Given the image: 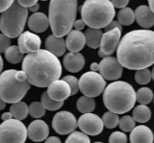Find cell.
Returning <instances> with one entry per match:
<instances>
[{"instance_id": "d6986e66", "label": "cell", "mask_w": 154, "mask_h": 143, "mask_svg": "<svg viewBox=\"0 0 154 143\" xmlns=\"http://www.w3.org/2000/svg\"><path fill=\"white\" fill-rule=\"evenodd\" d=\"M135 13V20L138 25L144 29H148L154 25V13L146 5L139 6Z\"/></svg>"}, {"instance_id": "c3c4849f", "label": "cell", "mask_w": 154, "mask_h": 143, "mask_svg": "<svg viewBox=\"0 0 154 143\" xmlns=\"http://www.w3.org/2000/svg\"><path fill=\"white\" fill-rule=\"evenodd\" d=\"M148 2V7L150 8V10L154 13V0H147Z\"/></svg>"}, {"instance_id": "8d00e7d4", "label": "cell", "mask_w": 154, "mask_h": 143, "mask_svg": "<svg viewBox=\"0 0 154 143\" xmlns=\"http://www.w3.org/2000/svg\"><path fill=\"white\" fill-rule=\"evenodd\" d=\"M109 143H127V136L122 132H114L110 135Z\"/></svg>"}, {"instance_id": "4fadbf2b", "label": "cell", "mask_w": 154, "mask_h": 143, "mask_svg": "<svg viewBox=\"0 0 154 143\" xmlns=\"http://www.w3.org/2000/svg\"><path fill=\"white\" fill-rule=\"evenodd\" d=\"M99 74L107 81H118L122 75L123 67L117 58L105 57L99 63Z\"/></svg>"}, {"instance_id": "e575fe53", "label": "cell", "mask_w": 154, "mask_h": 143, "mask_svg": "<svg viewBox=\"0 0 154 143\" xmlns=\"http://www.w3.org/2000/svg\"><path fill=\"white\" fill-rule=\"evenodd\" d=\"M135 125H136V121L130 115H124L119 121V126L120 128V130L123 132H131L136 127Z\"/></svg>"}, {"instance_id": "f907efd6", "label": "cell", "mask_w": 154, "mask_h": 143, "mask_svg": "<svg viewBox=\"0 0 154 143\" xmlns=\"http://www.w3.org/2000/svg\"><path fill=\"white\" fill-rule=\"evenodd\" d=\"M2 68H3V60H2L1 55H0V74L2 72Z\"/></svg>"}, {"instance_id": "52a82bcc", "label": "cell", "mask_w": 154, "mask_h": 143, "mask_svg": "<svg viewBox=\"0 0 154 143\" xmlns=\"http://www.w3.org/2000/svg\"><path fill=\"white\" fill-rule=\"evenodd\" d=\"M28 18V9L21 7L17 1L0 16V31L9 39H14L23 33Z\"/></svg>"}, {"instance_id": "484cf974", "label": "cell", "mask_w": 154, "mask_h": 143, "mask_svg": "<svg viewBox=\"0 0 154 143\" xmlns=\"http://www.w3.org/2000/svg\"><path fill=\"white\" fill-rule=\"evenodd\" d=\"M76 108L83 114L93 112L95 109V101L94 98H91V97L83 95V96L79 97V99L77 100Z\"/></svg>"}, {"instance_id": "277c9868", "label": "cell", "mask_w": 154, "mask_h": 143, "mask_svg": "<svg viewBox=\"0 0 154 143\" xmlns=\"http://www.w3.org/2000/svg\"><path fill=\"white\" fill-rule=\"evenodd\" d=\"M136 103V91L124 81H115L105 88L103 104L108 112L124 114L132 109Z\"/></svg>"}, {"instance_id": "d590c367", "label": "cell", "mask_w": 154, "mask_h": 143, "mask_svg": "<svg viewBox=\"0 0 154 143\" xmlns=\"http://www.w3.org/2000/svg\"><path fill=\"white\" fill-rule=\"evenodd\" d=\"M63 80L66 81V82L69 84V88H70L71 95H74L79 91V80L77 79L75 76L66 75L63 78Z\"/></svg>"}, {"instance_id": "d4e9b609", "label": "cell", "mask_w": 154, "mask_h": 143, "mask_svg": "<svg viewBox=\"0 0 154 143\" xmlns=\"http://www.w3.org/2000/svg\"><path fill=\"white\" fill-rule=\"evenodd\" d=\"M132 117L136 122L142 124L146 123L151 118V111L146 105H139L136 108H134Z\"/></svg>"}, {"instance_id": "836d02e7", "label": "cell", "mask_w": 154, "mask_h": 143, "mask_svg": "<svg viewBox=\"0 0 154 143\" xmlns=\"http://www.w3.org/2000/svg\"><path fill=\"white\" fill-rule=\"evenodd\" d=\"M29 108V114L34 118H41L45 114V109L41 102H32Z\"/></svg>"}, {"instance_id": "f546056e", "label": "cell", "mask_w": 154, "mask_h": 143, "mask_svg": "<svg viewBox=\"0 0 154 143\" xmlns=\"http://www.w3.org/2000/svg\"><path fill=\"white\" fill-rule=\"evenodd\" d=\"M41 103L42 104V106L45 107V109H48V111H57V109H61L63 107V105H64V102L55 101V100L51 99L48 96L46 91L42 93Z\"/></svg>"}, {"instance_id": "ab89813d", "label": "cell", "mask_w": 154, "mask_h": 143, "mask_svg": "<svg viewBox=\"0 0 154 143\" xmlns=\"http://www.w3.org/2000/svg\"><path fill=\"white\" fill-rule=\"evenodd\" d=\"M115 8L123 9L128 5L129 0H110Z\"/></svg>"}, {"instance_id": "83f0119b", "label": "cell", "mask_w": 154, "mask_h": 143, "mask_svg": "<svg viewBox=\"0 0 154 143\" xmlns=\"http://www.w3.org/2000/svg\"><path fill=\"white\" fill-rule=\"evenodd\" d=\"M24 54L19 50L17 45H11L5 52V59L10 64H19L24 59Z\"/></svg>"}, {"instance_id": "4dcf8cb0", "label": "cell", "mask_w": 154, "mask_h": 143, "mask_svg": "<svg viewBox=\"0 0 154 143\" xmlns=\"http://www.w3.org/2000/svg\"><path fill=\"white\" fill-rule=\"evenodd\" d=\"M101 119H102V121H103V125L107 129L116 128L119 125V114L111 112H105Z\"/></svg>"}, {"instance_id": "8992f818", "label": "cell", "mask_w": 154, "mask_h": 143, "mask_svg": "<svg viewBox=\"0 0 154 143\" xmlns=\"http://www.w3.org/2000/svg\"><path fill=\"white\" fill-rule=\"evenodd\" d=\"M30 85L22 70L8 69L0 74V98L10 104L19 102L30 89Z\"/></svg>"}, {"instance_id": "f35d334b", "label": "cell", "mask_w": 154, "mask_h": 143, "mask_svg": "<svg viewBox=\"0 0 154 143\" xmlns=\"http://www.w3.org/2000/svg\"><path fill=\"white\" fill-rule=\"evenodd\" d=\"M14 0H0V13H3L11 7Z\"/></svg>"}, {"instance_id": "9c48e42d", "label": "cell", "mask_w": 154, "mask_h": 143, "mask_svg": "<svg viewBox=\"0 0 154 143\" xmlns=\"http://www.w3.org/2000/svg\"><path fill=\"white\" fill-rule=\"evenodd\" d=\"M105 79L97 72L88 71L79 79V90L85 96L91 98L97 97L103 93L106 88Z\"/></svg>"}, {"instance_id": "7dc6e473", "label": "cell", "mask_w": 154, "mask_h": 143, "mask_svg": "<svg viewBox=\"0 0 154 143\" xmlns=\"http://www.w3.org/2000/svg\"><path fill=\"white\" fill-rule=\"evenodd\" d=\"M38 9H40V5L37 3V4H35V5H33L32 7L29 8V10H30L32 13H37L38 11Z\"/></svg>"}, {"instance_id": "1f68e13d", "label": "cell", "mask_w": 154, "mask_h": 143, "mask_svg": "<svg viewBox=\"0 0 154 143\" xmlns=\"http://www.w3.org/2000/svg\"><path fill=\"white\" fill-rule=\"evenodd\" d=\"M65 143H91L89 136L82 132H72L67 136Z\"/></svg>"}, {"instance_id": "ffe728a7", "label": "cell", "mask_w": 154, "mask_h": 143, "mask_svg": "<svg viewBox=\"0 0 154 143\" xmlns=\"http://www.w3.org/2000/svg\"><path fill=\"white\" fill-rule=\"evenodd\" d=\"M86 45L85 35L81 31L71 30L66 35V46L69 52H79Z\"/></svg>"}, {"instance_id": "8fae6325", "label": "cell", "mask_w": 154, "mask_h": 143, "mask_svg": "<svg viewBox=\"0 0 154 143\" xmlns=\"http://www.w3.org/2000/svg\"><path fill=\"white\" fill-rule=\"evenodd\" d=\"M77 127L76 118L69 112H59L53 117L52 128L59 135H69L75 131Z\"/></svg>"}, {"instance_id": "74e56055", "label": "cell", "mask_w": 154, "mask_h": 143, "mask_svg": "<svg viewBox=\"0 0 154 143\" xmlns=\"http://www.w3.org/2000/svg\"><path fill=\"white\" fill-rule=\"evenodd\" d=\"M10 46H11V39L0 33V54L5 53Z\"/></svg>"}, {"instance_id": "ee69618b", "label": "cell", "mask_w": 154, "mask_h": 143, "mask_svg": "<svg viewBox=\"0 0 154 143\" xmlns=\"http://www.w3.org/2000/svg\"><path fill=\"white\" fill-rule=\"evenodd\" d=\"M45 143H62L61 140H60V138L59 137H57V136H49V137H47Z\"/></svg>"}, {"instance_id": "f6af8a7d", "label": "cell", "mask_w": 154, "mask_h": 143, "mask_svg": "<svg viewBox=\"0 0 154 143\" xmlns=\"http://www.w3.org/2000/svg\"><path fill=\"white\" fill-rule=\"evenodd\" d=\"M1 118H2V120H3V121H8V120H10V119H13V115H12V113L10 112H4V113L2 114Z\"/></svg>"}, {"instance_id": "681fc988", "label": "cell", "mask_w": 154, "mask_h": 143, "mask_svg": "<svg viewBox=\"0 0 154 143\" xmlns=\"http://www.w3.org/2000/svg\"><path fill=\"white\" fill-rule=\"evenodd\" d=\"M6 102H4L3 100L0 98V111H2V109H4L5 108H6Z\"/></svg>"}, {"instance_id": "9a60e30c", "label": "cell", "mask_w": 154, "mask_h": 143, "mask_svg": "<svg viewBox=\"0 0 154 143\" xmlns=\"http://www.w3.org/2000/svg\"><path fill=\"white\" fill-rule=\"evenodd\" d=\"M47 94L55 101L64 102L71 95L69 84L64 80H56L47 87Z\"/></svg>"}, {"instance_id": "b9f144b4", "label": "cell", "mask_w": 154, "mask_h": 143, "mask_svg": "<svg viewBox=\"0 0 154 143\" xmlns=\"http://www.w3.org/2000/svg\"><path fill=\"white\" fill-rule=\"evenodd\" d=\"M115 28H119V29H122V26L120 25V23L118 20H113L108 26H106L105 27V31L113 30V29H115Z\"/></svg>"}, {"instance_id": "d6a6232c", "label": "cell", "mask_w": 154, "mask_h": 143, "mask_svg": "<svg viewBox=\"0 0 154 143\" xmlns=\"http://www.w3.org/2000/svg\"><path fill=\"white\" fill-rule=\"evenodd\" d=\"M151 71L148 68L137 70L135 73V80L139 85H147L151 81Z\"/></svg>"}, {"instance_id": "e0dca14e", "label": "cell", "mask_w": 154, "mask_h": 143, "mask_svg": "<svg viewBox=\"0 0 154 143\" xmlns=\"http://www.w3.org/2000/svg\"><path fill=\"white\" fill-rule=\"evenodd\" d=\"M63 64L69 72L76 73L83 69L85 65V59L80 52H69L65 55Z\"/></svg>"}, {"instance_id": "7402d4cb", "label": "cell", "mask_w": 154, "mask_h": 143, "mask_svg": "<svg viewBox=\"0 0 154 143\" xmlns=\"http://www.w3.org/2000/svg\"><path fill=\"white\" fill-rule=\"evenodd\" d=\"M45 48L50 53L55 55L56 57H61L66 53V40L63 37H58L55 36H48L45 40Z\"/></svg>"}, {"instance_id": "11a10c76", "label": "cell", "mask_w": 154, "mask_h": 143, "mask_svg": "<svg viewBox=\"0 0 154 143\" xmlns=\"http://www.w3.org/2000/svg\"><path fill=\"white\" fill-rule=\"evenodd\" d=\"M153 143H154V142H153Z\"/></svg>"}, {"instance_id": "3957f363", "label": "cell", "mask_w": 154, "mask_h": 143, "mask_svg": "<svg viewBox=\"0 0 154 143\" xmlns=\"http://www.w3.org/2000/svg\"><path fill=\"white\" fill-rule=\"evenodd\" d=\"M77 15V0H50L48 20L53 36L63 37L71 31Z\"/></svg>"}, {"instance_id": "ac0fdd59", "label": "cell", "mask_w": 154, "mask_h": 143, "mask_svg": "<svg viewBox=\"0 0 154 143\" xmlns=\"http://www.w3.org/2000/svg\"><path fill=\"white\" fill-rule=\"evenodd\" d=\"M129 139L131 143H153V132L147 126L139 125L131 131Z\"/></svg>"}, {"instance_id": "7bdbcfd3", "label": "cell", "mask_w": 154, "mask_h": 143, "mask_svg": "<svg viewBox=\"0 0 154 143\" xmlns=\"http://www.w3.org/2000/svg\"><path fill=\"white\" fill-rule=\"evenodd\" d=\"M85 26H86V24H85V22L82 20V18H81V19H77V20L74 21L73 27L77 31H82L85 28Z\"/></svg>"}, {"instance_id": "db71d44e", "label": "cell", "mask_w": 154, "mask_h": 143, "mask_svg": "<svg viewBox=\"0 0 154 143\" xmlns=\"http://www.w3.org/2000/svg\"><path fill=\"white\" fill-rule=\"evenodd\" d=\"M42 1H47V0H42Z\"/></svg>"}, {"instance_id": "603a6c76", "label": "cell", "mask_w": 154, "mask_h": 143, "mask_svg": "<svg viewBox=\"0 0 154 143\" xmlns=\"http://www.w3.org/2000/svg\"><path fill=\"white\" fill-rule=\"evenodd\" d=\"M85 39H86V44L90 48L96 49L100 46L101 37H102L103 33L101 29H94V28H87L85 33Z\"/></svg>"}, {"instance_id": "ba28073f", "label": "cell", "mask_w": 154, "mask_h": 143, "mask_svg": "<svg viewBox=\"0 0 154 143\" xmlns=\"http://www.w3.org/2000/svg\"><path fill=\"white\" fill-rule=\"evenodd\" d=\"M27 128L17 119H10L0 124V143H25Z\"/></svg>"}, {"instance_id": "cb8c5ba5", "label": "cell", "mask_w": 154, "mask_h": 143, "mask_svg": "<svg viewBox=\"0 0 154 143\" xmlns=\"http://www.w3.org/2000/svg\"><path fill=\"white\" fill-rule=\"evenodd\" d=\"M9 112L12 113L14 119L21 121L23 119H25L29 114V108L25 102L19 101L12 104L11 107H10Z\"/></svg>"}, {"instance_id": "bcb514c9", "label": "cell", "mask_w": 154, "mask_h": 143, "mask_svg": "<svg viewBox=\"0 0 154 143\" xmlns=\"http://www.w3.org/2000/svg\"><path fill=\"white\" fill-rule=\"evenodd\" d=\"M99 70V64L97 63H93L91 64V71H94V72H97Z\"/></svg>"}, {"instance_id": "7a4b0ae2", "label": "cell", "mask_w": 154, "mask_h": 143, "mask_svg": "<svg viewBox=\"0 0 154 143\" xmlns=\"http://www.w3.org/2000/svg\"><path fill=\"white\" fill-rule=\"evenodd\" d=\"M21 67L29 84L38 88L48 87L62 75V65L58 57L46 49L26 55Z\"/></svg>"}, {"instance_id": "816d5d0a", "label": "cell", "mask_w": 154, "mask_h": 143, "mask_svg": "<svg viewBox=\"0 0 154 143\" xmlns=\"http://www.w3.org/2000/svg\"><path fill=\"white\" fill-rule=\"evenodd\" d=\"M151 77H152V80L154 81V66L152 67V70H151Z\"/></svg>"}, {"instance_id": "5b68a950", "label": "cell", "mask_w": 154, "mask_h": 143, "mask_svg": "<svg viewBox=\"0 0 154 143\" xmlns=\"http://www.w3.org/2000/svg\"><path fill=\"white\" fill-rule=\"evenodd\" d=\"M115 7L110 0H85L81 7V17L87 26L102 29L114 20Z\"/></svg>"}, {"instance_id": "f5cc1de1", "label": "cell", "mask_w": 154, "mask_h": 143, "mask_svg": "<svg viewBox=\"0 0 154 143\" xmlns=\"http://www.w3.org/2000/svg\"><path fill=\"white\" fill-rule=\"evenodd\" d=\"M94 143H103V142H100V141H96V142H94Z\"/></svg>"}, {"instance_id": "6da1fadb", "label": "cell", "mask_w": 154, "mask_h": 143, "mask_svg": "<svg viewBox=\"0 0 154 143\" xmlns=\"http://www.w3.org/2000/svg\"><path fill=\"white\" fill-rule=\"evenodd\" d=\"M117 59L122 67L130 70L154 64V32L141 29L126 33L117 48Z\"/></svg>"}, {"instance_id": "2e32d148", "label": "cell", "mask_w": 154, "mask_h": 143, "mask_svg": "<svg viewBox=\"0 0 154 143\" xmlns=\"http://www.w3.org/2000/svg\"><path fill=\"white\" fill-rule=\"evenodd\" d=\"M49 135V128L43 120H34L27 128V136L32 141L41 142L45 140Z\"/></svg>"}, {"instance_id": "4316f807", "label": "cell", "mask_w": 154, "mask_h": 143, "mask_svg": "<svg viewBox=\"0 0 154 143\" xmlns=\"http://www.w3.org/2000/svg\"><path fill=\"white\" fill-rule=\"evenodd\" d=\"M117 17L118 21L122 26H129L133 24L135 21V13L131 8L125 7L123 9H120Z\"/></svg>"}, {"instance_id": "60d3db41", "label": "cell", "mask_w": 154, "mask_h": 143, "mask_svg": "<svg viewBox=\"0 0 154 143\" xmlns=\"http://www.w3.org/2000/svg\"><path fill=\"white\" fill-rule=\"evenodd\" d=\"M17 3L20 5L21 7H24V8H30L32 7L33 5H35L37 4L38 0H17Z\"/></svg>"}, {"instance_id": "44dd1931", "label": "cell", "mask_w": 154, "mask_h": 143, "mask_svg": "<svg viewBox=\"0 0 154 143\" xmlns=\"http://www.w3.org/2000/svg\"><path fill=\"white\" fill-rule=\"evenodd\" d=\"M27 24L29 29L34 33H42L47 30L49 26L48 16L43 13H34L27 19Z\"/></svg>"}, {"instance_id": "f1b7e54d", "label": "cell", "mask_w": 154, "mask_h": 143, "mask_svg": "<svg viewBox=\"0 0 154 143\" xmlns=\"http://www.w3.org/2000/svg\"><path fill=\"white\" fill-rule=\"evenodd\" d=\"M154 99L152 90L149 88H141L136 92V101L140 105H147Z\"/></svg>"}, {"instance_id": "5bb4252c", "label": "cell", "mask_w": 154, "mask_h": 143, "mask_svg": "<svg viewBox=\"0 0 154 143\" xmlns=\"http://www.w3.org/2000/svg\"><path fill=\"white\" fill-rule=\"evenodd\" d=\"M42 44V40L35 33L30 31H25L18 37L17 46L23 54L33 53L40 50Z\"/></svg>"}, {"instance_id": "7c38bea8", "label": "cell", "mask_w": 154, "mask_h": 143, "mask_svg": "<svg viewBox=\"0 0 154 143\" xmlns=\"http://www.w3.org/2000/svg\"><path fill=\"white\" fill-rule=\"evenodd\" d=\"M77 126L87 136H98L103 131V121L94 113H84L77 120Z\"/></svg>"}, {"instance_id": "30bf717a", "label": "cell", "mask_w": 154, "mask_h": 143, "mask_svg": "<svg viewBox=\"0 0 154 143\" xmlns=\"http://www.w3.org/2000/svg\"><path fill=\"white\" fill-rule=\"evenodd\" d=\"M122 33V29H119V28H115L113 30H109L103 33L98 50V56L100 58L103 59L105 57L112 55L115 51H117Z\"/></svg>"}]
</instances>
